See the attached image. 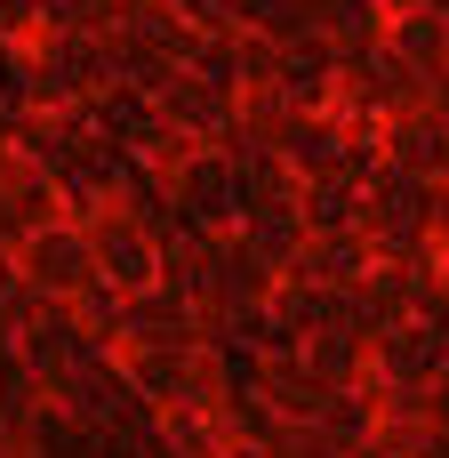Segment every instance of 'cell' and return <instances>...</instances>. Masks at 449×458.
<instances>
[{"label":"cell","mask_w":449,"mask_h":458,"mask_svg":"<svg viewBox=\"0 0 449 458\" xmlns=\"http://www.w3.org/2000/svg\"><path fill=\"white\" fill-rule=\"evenodd\" d=\"M32 274H40V282H72V274H80V250H72V242H40Z\"/></svg>","instance_id":"cell-1"}]
</instances>
